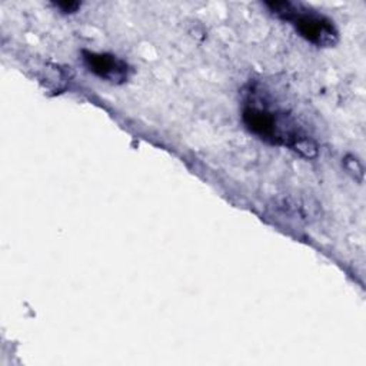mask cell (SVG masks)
<instances>
[{"mask_svg": "<svg viewBox=\"0 0 366 366\" xmlns=\"http://www.w3.org/2000/svg\"><path fill=\"white\" fill-rule=\"evenodd\" d=\"M266 6L280 19L291 22L303 39L319 47L335 46L340 39L333 22L312 9L291 2L266 3Z\"/></svg>", "mask_w": 366, "mask_h": 366, "instance_id": "cell-1", "label": "cell"}, {"mask_svg": "<svg viewBox=\"0 0 366 366\" xmlns=\"http://www.w3.org/2000/svg\"><path fill=\"white\" fill-rule=\"evenodd\" d=\"M83 62L86 68L103 80L110 83H123L129 77V66L126 62L119 59L118 56L109 53L83 52Z\"/></svg>", "mask_w": 366, "mask_h": 366, "instance_id": "cell-2", "label": "cell"}, {"mask_svg": "<svg viewBox=\"0 0 366 366\" xmlns=\"http://www.w3.org/2000/svg\"><path fill=\"white\" fill-rule=\"evenodd\" d=\"M345 166L348 169V172H351L353 175V178H358L359 181H362V176H363V167L360 165V162L353 158V156H348L345 159Z\"/></svg>", "mask_w": 366, "mask_h": 366, "instance_id": "cell-3", "label": "cell"}, {"mask_svg": "<svg viewBox=\"0 0 366 366\" xmlns=\"http://www.w3.org/2000/svg\"><path fill=\"white\" fill-rule=\"evenodd\" d=\"M56 8H59L63 13H73L80 8V3H77V2H61V3H56Z\"/></svg>", "mask_w": 366, "mask_h": 366, "instance_id": "cell-4", "label": "cell"}]
</instances>
